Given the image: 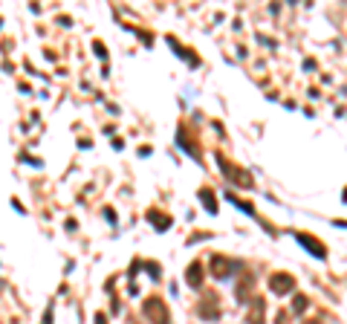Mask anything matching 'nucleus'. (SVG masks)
I'll return each mask as SVG.
<instances>
[{"instance_id":"1a4fd4ad","label":"nucleus","mask_w":347,"mask_h":324,"mask_svg":"<svg viewBox=\"0 0 347 324\" xmlns=\"http://www.w3.org/2000/svg\"><path fill=\"white\" fill-rule=\"evenodd\" d=\"M304 310H307V298L298 295V298H295V313H304Z\"/></svg>"},{"instance_id":"7ed1b4c3","label":"nucleus","mask_w":347,"mask_h":324,"mask_svg":"<svg viewBox=\"0 0 347 324\" xmlns=\"http://www.w3.org/2000/svg\"><path fill=\"white\" fill-rule=\"evenodd\" d=\"M298 240H301L304 246H307V249H310V252H315V255H318V258H324V255H327V249H324V246H321L318 240H310V237H307V234H298Z\"/></svg>"},{"instance_id":"6e6552de","label":"nucleus","mask_w":347,"mask_h":324,"mask_svg":"<svg viewBox=\"0 0 347 324\" xmlns=\"http://www.w3.org/2000/svg\"><path fill=\"white\" fill-rule=\"evenodd\" d=\"M153 220V223H156V229H168V217H159L156 214V211H151V214H148Z\"/></svg>"},{"instance_id":"9d476101","label":"nucleus","mask_w":347,"mask_h":324,"mask_svg":"<svg viewBox=\"0 0 347 324\" xmlns=\"http://www.w3.org/2000/svg\"><path fill=\"white\" fill-rule=\"evenodd\" d=\"M96 324H107V318H104L101 313H98V315H96Z\"/></svg>"},{"instance_id":"423d86ee","label":"nucleus","mask_w":347,"mask_h":324,"mask_svg":"<svg viewBox=\"0 0 347 324\" xmlns=\"http://www.w3.org/2000/svg\"><path fill=\"white\" fill-rule=\"evenodd\" d=\"M200 278H203V269L194 263V266L188 269V284H191V287H200Z\"/></svg>"},{"instance_id":"f257e3e1","label":"nucleus","mask_w":347,"mask_h":324,"mask_svg":"<svg viewBox=\"0 0 347 324\" xmlns=\"http://www.w3.org/2000/svg\"><path fill=\"white\" fill-rule=\"evenodd\" d=\"M145 315H148L153 324H168V310H165V304H162L159 298H151V301L145 304Z\"/></svg>"},{"instance_id":"9b49d317","label":"nucleus","mask_w":347,"mask_h":324,"mask_svg":"<svg viewBox=\"0 0 347 324\" xmlns=\"http://www.w3.org/2000/svg\"><path fill=\"white\" fill-rule=\"evenodd\" d=\"M307 324H315V321H307Z\"/></svg>"},{"instance_id":"0eeeda50","label":"nucleus","mask_w":347,"mask_h":324,"mask_svg":"<svg viewBox=\"0 0 347 324\" xmlns=\"http://www.w3.org/2000/svg\"><path fill=\"white\" fill-rule=\"evenodd\" d=\"M200 200H203L205 206H208V211H211V214L217 211V206H214V197H211V191H208V188H203V191H200Z\"/></svg>"},{"instance_id":"20e7f679","label":"nucleus","mask_w":347,"mask_h":324,"mask_svg":"<svg viewBox=\"0 0 347 324\" xmlns=\"http://www.w3.org/2000/svg\"><path fill=\"white\" fill-rule=\"evenodd\" d=\"M260 313H263V301H255V304H252V310H249V315H246V318H249V324H263Z\"/></svg>"},{"instance_id":"39448f33","label":"nucleus","mask_w":347,"mask_h":324,"mask_svg":"<svg viewBox=\"0 0 347 324\" xmlns=\"http://www.w3.org/2000/svg\"><path fill=\"white\" fill-rule=\"evenodd\" d=\"M237 266H241V263H226V261H220V258H214V272H217L220 278H223L229 269H237Z\"/></svg>"},{"instance_id":"f03ea898","label":"nucleus","mask_w":347,"mask_h":324,"mask_svg":"<svg viewBox=\"0 0 347 324\" xmlns=\"http://www.w3.org/2000/svg\"><path fill=\"white\" fill-rule=\"evenodd\" d=\"M269 287L275 289V292H281V295H284V292H289V289H292V278H289V275H275Z\"/></svg>"}]
</instances>
